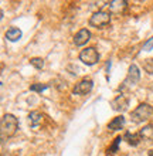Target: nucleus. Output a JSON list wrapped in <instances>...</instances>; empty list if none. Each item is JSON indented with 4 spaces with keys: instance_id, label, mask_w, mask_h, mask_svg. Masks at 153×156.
Listing matches in <instances>:
<instances>
[{
    "instance_id": "13",
    "label": "nucleus",
    "mask_w": 153,
    "mask_h": 156,
    "mask_svg": "<svg viewBox=\"0 0 153 156\" xmlns=\"http://www.w3.org/2000/svg\"><path fill=\"white\" fill-rule=\"evenodd\" d=\"M123 139L128 140V144L129 145H132V146H136L139 142H141V135L139 133H130V132H126L123 136Z\"/></svg>"
},
{
    "instance_id": "10",
    "label": "nucleus",
    "mask_w": 153,
    "mask_h": 156,
    "mask_svg": "<svg viewBox=\"0 0 153 156\" xmlns=\"http://www.w3.org/2000/svg\"><path fill=\"white\" fill-rule=\"evenodd\" d=\"M126 2L125 0H113V2H109L108 3V7L111 10L112 13H120L123 12L125 9H126Z\"/></svg>"
},
{
    "instance_id": "3",
    "label": "nucleus",
    "mask_w": 153,
    "mask_h": 156,
    "mask_svg": "<svg viewBox=\"0 0 153 156\" xmlns=\"http://www.w3.org/2000/svg\"><path fill=\"white\" fill-rule=\"evenodd\" d=\"M153 115V108L149 104H141L139 107H136L130 114V118L135 123H141L143 121H148L150 116Z\"/></svg>"
},
{
    "instance_id": "17",
    "label": "nucleus",
    "mask_w": 153,
    "mask_h": 156,
    "mask_svg": "<svg viewBox=\"0 0 153 156\" xmlns=\"http://www.w3.org/2000/svg\"><path fill=\"white\" fill-rule=\"evenodd\" d=\"M143 70L148 71L149 74H153V58H148V60H143Z\"/></svg>"
},
{
    "instance_id": "19",
    "label": "nucleus",
    "mask_w": 153,
    "mask_h": 156,
    "mask_svg": "<svg viewBox=\"0 0 153 156\" xmlns=\"http://www.w3.org/2000/svg\"><path fill=\"white\" fill-rule=\"evenodd\" d=\"M143 50H145V51H150V50H153V37H150L149 40L143 44Z\"/></svg>"
},
{
    "instance_id": "7",
    "label": "nucleus",
    "mask_w": 153,
    "mask_h": 156,
    "mask_svg": "<svg viewBox=\"0 0 153 156\" xmlns=\"http://www.w3.org/2000/svg\"><path fill=\"white\" fill-rule=\"evenodd\" d=\"M111 107L116 112H125L129 107V101L125 95H118L111 101Z\"/></svg>"
},
{
    "instance_id": "18",
    "label": "nucleus",
    "mask_w": 153,
    "mask_h": 156,
    "mask_svg": "<svg viewBox=\"0 0 153 156\" xmlns=\"http://www.w3.org/2000/svg\"><path fill=\"white\" fill-rule=\"evenodd\" d=\"M48 88V84H33L30 87V91H34V92H43L44 90Z\"/></svg>"
},
{
    "instance_id": "15",
    "label": "nucleus",
    "mask_w": 153,
    "mask_h": 156,
    "mask_svg": "<svg viewBox=\"0 0 153 156\" xmlns=\"http://www.w3.org/2000/svg\"><path fill=\"white\" fill-rule=\"evenodd\" d=\"M120 140H123V138H120V136H116L115 138V140H113V144H112V146L111 148H108V151H106V153L108 155H113V153L118 151V146H119V144H120Z\"/></svg>"
},
{
    "instance_id": "12",
    "label": "nucleus",
    "mask_w": 153,
    "mask_h": 156,
    "mask_svg": "<svg viewBox=\"0 0 153 156\" xmlns=\"http://www.w3.org/2000/svg\"><path fill=\"white\" fill-rule=\"evenodd\" d=\"M41 119H43L41 114L37 112V111H33V112H30L29 114V123H30V126L31 128L38 126V125L41 123Z\"/></svg>"
},
{
    "instance_id": "9",
    "label": "nucleus",
    "mask_w": 153,
    "mask_h": 156,
    "mask_svg": "<svg viewBox=\"0 0 153 156\" xmlns=\"http://www.w3.org/2000/svg\"><path fill=\"white\" fill-rule=\"evenodd\" d=\"M123 125H125V118H123V115H119V116H115L111 122L108 123V129L112 132H116V131H119V129H122Z\"/></svg>"
},
{
    "instance_id": "5",
    "label": "nucleus",
    "mask_w": 153,
    "mask_h": 156,
    "mask_svg": "<svg viewBox=\"0 0 153 156\" xmlns=\"http://www.w3.org/2000/svg\"><path fill=\"white\" fill-rule=\"evenodd\" d=\"M111 23V14L106 12H95L89 17V24L96 29H103Z\"/></svg>"
},
{
    "instance_id": "14",
    "label": "nucleus",
    "mask_w": 153,
    "mask_h": 156,
    "mask_svg": "<svg viewBox=\"0 0 153 156\" xmlns=\"http://www.w3.org/2000/svg\"><path fill=\"white\" fill-rule=\"evenodd\" d=\"M141 138L146 140H153V125H146L141 132H139Z\"/></svg>"
},
{
    "instance_id": "20",
    "label": "nucleus",
    "mask_w": 153,
    "mask_h": 156,
    "mask_svg": "<svg viewBox=\"0 0 153 156\" xmlns=\"http://www.w3.org/2000/svg\"><path fill=\"white\" fill-rule=\"evenodd\" d=\"M149 156H153V151H149Z\"/></svg>"
},
{
    "instance_id": "16",
    "label": "nucleus",
    "mask_w": 153,
    "mask_h": 156,
    "mask_svg": "<svg viewBox=\"0 0 153 156\" xmlns=\"http://www.w3.org/2000/svg\"><path fill=\"white\" fill-rule=\"evenodd\" d=\"M30 64H31L33 67H36L37 70H41L43 67H44V60L40 58V57H34V58L30 60Z\"/></svg>"
},
{
    "instance_id": "8",
    "label": "nucleus",
    "mask_w": 153,
    "mask_h": 156,
    "mask_svg": "<svg viewBox=\"0 0 153 156\" xmlns=\"http://www.w3.org/2000/svg\"><path fill=\"white\" fill-rule=\"evenodd\" d=\"M89 38H91V33H89V30L87 29H81L78 31V33L74 36V44L75 45H84L87 44V41H89Z\"/></svg>"
},
{
    "instance_id": "1",
    "label": "nucleus",
    "mask_w": 153,
    "mask_h": 156,
    "mask_svg": "<svg viewBox=\"0 0 153 156\" xmlns=\"http://www.w3.org/2000/svg\"><path fill=\"white\" fill-rule=\"evenodd\" d=\"M0 128H2V136L3 138H10L17 132L19 129V121L14 115L12 114H4L3 118H2V123H0Z\"/></svg>"
},
{
    "instance_id": "4",
    "label": "nucleus",
    "mask_w": 153,
    "mask_h": 156,
    "mask_svg": "<svg viewBox=\"0 0 153 156\" xmlns=\"http://www.w3.org/2000/svg\"><path fill=\"white\" fill-rule=\"evenodd\" d=\"M79 60L85 66H95L99 61V54H98L95 47H87L79 53Z\"/></svg>"
},
{
    "instance_id": "2",
    "label": "nucleus",
    "mask_w": 153,
    "mask_h": 156,
    "mask_svg": "<svg viewBox=\"0 0 153 156\" xmlns=\"http://www.w3.org/2000/svg\"><path fill=\"white\" fill-rule=\"evenodd\" d=\"M139 80H141V71H139V68H137L136 64H132V66L129 67L128 75H126V78H125V81L122 82V85H120L119 90L120 91L130 90V88H133V87L137 85Z\"/></svg>"
},
{
    "instance_id": "11",
    "label": "nucleus",
    "mask_w": 153,
    "mask_h": 156,
    "mask_svg": "<svg viewBox=\"0 0 153 156\" xmlns=\"http://www.w3.org/2000/svg\"><path fill=\"white\" fill-rule=\"evenodd\" d=\"M6 38L9 41H17L21 38V30L17 29V27H10V29L6 31Z\"/></svg>"
},
{
    "instance_id": "6",
    "label": "nucleus",
    "mask_w": 153,
    "mask_h": 156,
    "mask_svg": "<svg viewBox=\"0 0 153 156\" xmlns=\"http://www.w3.org/2000/svg\"><path fill=\"white\" fill-rule=\"evenodd\" d=\"M92 87H94V82H92V80H82V81H79L77 85L74 87V90H72V92L77 95H87L89 94L92 91Z\"/></svg>"
}]
</instances>
